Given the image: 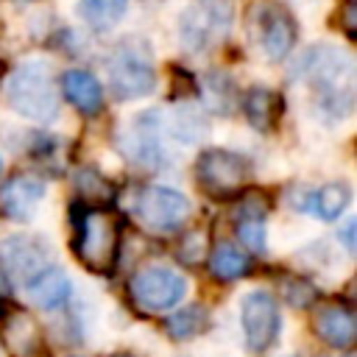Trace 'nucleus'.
<instances>
[{"label": "nucleus", "instance_id": "b1692460", "mask_svg": "<svg viewBox=\"0 0 357 357\" xmlns=\"http://www.w3.org/2000/svg\"><path fill=\"white\" fill-rule=\"evenodd\" d=\"M173 254H176V259L184 268H195V265L206 262V254H209V229L204 223L184 229L178 234V240H176Z\"/></svg>", "mask_w": 357, "mask_h": 357}, {"label": "nucleus", "instance_id": "cd10ccee", "mask_svg": "<svg viewBox=\"0 0 357 357\" xmlns=\"http://www.w3.org/2000/svg\"><path fill=\"white\" fill-rule=\"evenodd\" d=\"M201 98L215 114H229L234 106V84L226 75H206L201 84Z\"/></svg>", "mask_w": 357, "mask_h": 357}, {"label": "nucleus", "instance_id": "72a5a7b5", "mask_svg": "<svg viewBox=\"0 0 357 357\" xmlns=\"http://www.w3.org/2000/svg\"><path fill=\"white\" fill-rule=\"evenodd\" d=\"M0 167H3V165H0Z\"/></svg>", "mask_w": 357, "mask_h": 357}, {"label": "nucleus", "instance_id": "473e14b6", "mask_svg": "<svg viewBox=\"0 0 357 357\" xmlns=\"http://www.w3.org/2000/svg\"><path fill=\"white\" fill-rule=\"evenodd\" d=\"M340 357H354V351H349V349H346V354H340Z\"/></svg>", "mask_w": 357, "mask_h": 357}, {"label": "nucleus", "instance_id": "c756f323", "mask_svg": "<svg viewBox=\"0 0 357 357\" xmlns=\"http://www.w3.org/2000/svg\"><path fill=\"white\" fill-rule=\"evenodd\" d=\"M354 14H357V6H354V3H346V6H343V31H346L349 36H354V31H357V28H354Z\"/></svg>", "mask_w": 357, "mask_h": 357}, {"label": "nucleus", "instance_id": "c85d7f7f", "mask_svg": "<svg viewBox=\"0 0 357 357\" xmlns=\"http://www.w3.org/2000/svg\"><path fill=\"white\" fill-rule=\"evenodd\" d=\"M354 231H357V218H349V220L340 226V231H337V237L343 240V248H346V254H354V248H357Z\"/></svg>", "mask_w": 357, "mask_h": 357}, {"label": "nucleus", "instance_id": "7c9ffc66", "mask_svg": "<svg viewBox=\"0 0 357 357\" xmlns=\"http://www.w3.org/2000/svg\"><path fill=\"white\" fill-rule=\"evenodd\" d=\"M3 284H6V282H3V276H0V310L6 307V296H3Z\"/></svg>", "mask_w": 357, "mask_h": 357}, {"label": "nucleus", "instance_id": "dca6fc26", "mask_svg": "<svg viewBox=\"0 0 357 357\" xmlns=\"http://www.w3.org/2000/svg\"><path fill=\"white\" fill-rule=\"evenodd\" d=\"M265 218H268V198H265V192L245 187L237 195V204L231 209V220H234L237 243L248 254H262L265 251Z\"/></svg>", "mask_w": 357, "mask_h": 357}, {"label": "nucleus", "instance_id": "bb28decb", "mask_svg": "<svg viewBox=\"0 0 357 357\" xmlns=\"http://www.w3.org/2000/svg\"><path fill=\"white\" fill-rule=\"evenodd\" d=\"M279 296L284 298V304H290L293 310H310L315 301H318V287L304 279V276H296V273H287L279 279L276 284Z\"/></svg>", "mask_w": 357, "mask_h": 357}, {"label": "nucleus", "instance_id": "1a4fd4ad", "mask_svg": "<svg viewBox=\"0 0 357 357\" xmlns=\"http://www.w3.org/2000/svg\"><path fill=\"white\" fill-rule=\"evenodd\" d=\"M190 212H192L190 198L165 184H145L137 190V195L131 201L134 220L151 234L178 231L187 223Z\"/></svg>", "mask_w": 357, "mask_h": 357}, {"label": "nucleus", "instance_id": "f257e3e1", "mask_svg": "<svg viewBox=\"0 0 357 357\" xmlns=\"http://www.w3.org/2000/svg\"><path fill=\"white\" fill-rule=\"evenodd\" d=\"M293 78L307 89L312 112L326 123H340L354 112L357 70L354 59L335 45L310 47L293 70Z\"/></svg>", "mask_w": 357, "mask_h": 357}, {"label": "nucleus", "instance_id": "f8f14e48", "mask_svg": "<svg viewBox=\"0 0 357 357\" xmlns=\"http://www.w3.org/2000/svg\"><path fill=\"white\" fill-rule=\"evenodd\" d=\"M0 343L8 357H47L45 326L25 307L6 304L0 310Z\"/></svg>", "mask_w": 357, "mask_h": 357}, {"label": "nucleus", "instance_id": "9d476101", "mask_svg": "<svg viewBox=\"0 0 357 357\" xmlns=\"http://www.w3.org/2000/svg\"><path fill=\"white\" fill-rule=\"evenodd\" d=\"M53 262V248L42 234L14 231L0 240V276L14 287H25L45 265Z\"/></svg>", "mask_w": 357, "mask_h": 357}, {"label": "nucleus", "instance_id": "39448f33", "mask_svg": "<svg viewBox=\"0 0 357 357\" xmlns=\"http://www.w3.org/2000/svg\"><path fill=\"white\" fill-rule=\"evenodd\" d=\"M106 75H109V89L117 100H137L156 89V70L151 53L137 39L120 42L109 53Z\"/></svg>", "mask_w": 357, "mask_h": 357}, {"label": "nucleus", "instance_id": "9b49d317", "mask_svg": "<svg viewBox=\"0 0 357 357\" xmlns=\"http://www.w3.org/2000/svg\"><path fill=\"white\" fill-rule=\"evenodd\" d=\"M240 326L243 340L254 354H265L276 346L282 335V312L279 301L268 290H251L240 301Z\"/></svg>", "mask_w": 357, "mask_h": 357}, {"label": "nucleus", "instance_id": "5701e85b", "mask_svg": "<svg viewBox=\"0 0 357 357\" xmlns=\"http://www.w3.org/2000/svg\"><path fill=\"white\" fill-rule=\"evenodd\" d=\"M73 190L78 195V204H86V206H106L114 198V184L98 167H89V165L73 173Z\"/></svg>", "mask_w": 357, "mask_h": 357}, {"label": "nucleus", "instance_id": "423d86ee", "mask_svg": "<svg viewBox=\"0 0 357 357\" xmlns=\"http://www.w3.org/2000/svg\"><path fill=\"white\" fill-rule=\"evenodd\" d=\"M234 22L231 0H190L178 17V39L187 50L204 53L220 45Z\"/></svg>", "mask_w": 357, "mask_h": 357}, {"label": "nucleus", "instance_id": "20e7f679", "mask_svg": "<svg viewBox=\"0 0 357 357\" xmlns=\"http://www.w3.org/2000/svg\"><path fill=\"white\" fill-rule=\"evenodd\" d=\"M254 176L251 159L229 148H206L195 159V181L204 195L215 201L237 198Z\"/></svg>", "mask_w": 357, "mask_h": 357}, {"label": "nucleus", "instance_id": "f03ea898", "mask_svg": "<svg viewBox=\"0 0 357 357\" xmlns=\"http://www.w3.org/2000/svg\"><path fill=\"white\" fill-rule=\"evenodd\" d=\"M73 254L75 259L95 273H106L117 265L120 254V220L106 206L75 204L73 212Z\"/></svg>", "mask_w": 357, "mask_h": 357}, {"label": "nucleus", "instance_id": "412c9836", "mask_svg": "<svg viewBox=\"0 0 357 357\" xmlns=\"http://www.w3.org/2000/svg\"><path fill=\"white\" fill-rule=\"evenodd\" d=\"M206 265L218 282H234L251 271V254L234 243H218L215 248H209Z\"/></svg>", "mask_w": 357, "mask_h": 357}, {"label": "nucleus", "instance_id": "2f4dec72", "mask_svg": "<svg viewBox=\"0 0 357 357\" xmlns=\"http://www.w3.org/2000/svg\"><path fill=\"white\" fill-rule=\"evenodd\" d=\"M112 357H137V354H128V351H117V354H112Z\"/></svg>", "mask_w": 357, "mask_h": 357}, {"label": "nucleus", "instance_id": "6e6552de", "mask_svg": "<svg viewBox=\"0 0 357 357\" xmlns=\"http://www.w3.org/2000/svg\"><path fill=\"white\" fill-rule=\"evenodd\" d=\"M187 296V276L167 265L139 268L128 279V301L142 315H165Z\"/></svg>", "mask_w": 357, "mask_h": 357}, {"label": "nucleus", "instance_id": "0eeeda50", "mask_svg": "<svg viewBox=\"0 0 357 357\" xmlns=\"http://www.w3.org/2000/svg\"><path fill=\"white\" fill-rule=\"evenodd\" d=\"M117 151L139 170H162L170 156L165 148V117L156 109H145L117 131Z\"/></svg>", "mask_w": 357, "mask_h": 357}, {"label": "nucleus", "instance_id": "f3484780", "mask_svg": "<svg viewBox=\"0 0 357 357\" xmlns=\"http://www.w3.org/2000/svg\"><path fill=\"white\" fill-rule=\"evenodd\" d=\"M22 290L28 293V298H31V304L36 310L53 312V310H61L70 301V296H73V279H70V273L64 268H59V265L50 262L33 279H28Z\"/></svg>", "mask_w": 357, "mask_h": 357}, {"label": "nucleus", "instance_id": "4be33fe9", "mask_svg": "<svg viewBox=\"0 0 357 357\" xmlns=\"http://www.w3.org/2000/svg\"><path fill=\"white\" fill-rule=\"evenodd\" d=\"M351 204V187L346 181H326L324 187L310 192V209L315 212V218H321L324 223H335Z\"/></svg>", "mask_w": 357, "mask_h": 357}, {"label": "nucleus", "instance_id": "a878e982", "mask_svg": "<svg viewBox=\"0 0 357 357\" xmlns=\"http://www.w3.org/2000/svg\"><path fill=\"white\" fill-rule=\"evenodd\" d=\"M165 134H170L176 142L192 145V142H198V139L206 137V120H204L201 112L181 106V109L173 112V117L165 120Z\"/></svg>", "mask_w": 357, "mask_h": 357}, {"label": "nucleus", "instance_id": "7ed1b4c3", "mask_svg": "<svg viewBox=\"0 0 357 357\" xmlns=\"http://www.w3.org/2000/svg\"><path fill=\"white\" fill-rule=\"evenodd\" d=\"M8 106L33 123H50L59 117V92L53 73L45 61H22L6 81Z\"/></svg>", "mask_w": 357, "mask_h": 357}, {"label": "nucleus", "instance_id": "2eb2a0df", "mask_svg": "<svg viewBox=\"0 0 357 357\" xmlns=\"http://www.w3.org/2000/svg\"><path fill=\"white\" fill-rule=\"evenodd\" d=\"M45 192H47V187L39 176L14 173L11 178H6L0 184V215L14 223H28L39 212Z\"/></svg>", "mask_w": 357, "mask_h": 357}, {"label": "nucleus", "instance_id": "a211bd4d", "mask_svg": "<svg viewBox=\"0 0 357 357\" xmlns=\"http://www.w3.org/2000/svg\"><path fill=\"white\" fill-rule=\"evenodd\" d=\"M61 95L73 109H78L86 117H95L103 109V86L86 70H67L61 75Z\"/></svg>", "mask_w": 357, "mask_h": 357}, {"label": "nucleus", "instance_id": "aec40b11", "mask_svg": "<svg viewBox=\"0 0 357 357\" xmlns=\"http://www.w3.org/2000/svg\"><path fill=\"white\" fill-rule=\"evenodd\" d=\"M243 114H245L251 128H257L262 134L273 131L279 117H282V98H279V92H273L271 86H251L243 95Z\"/></svg>", "mask_w": 357, "mask_h": 357}, {"label": "nucleus", "instance_id": "393cba45", "mask_svg": "<svg viewBox=\"0 0 357 357\" xmlns=\"http://www.w3.org/2000/svg\"><path fill=\"white\" fill-rule=\"evenodd\" d=\"M128 0H78V17L98 31H106L123 20Z\"/></svg>", "mask_w": 357, "mask_h": 357}, {"label": "nucleus", "instance_id": "4468645a", "mask_svg": "<svg viewBox=\"0 0 357 357\" xmlns=\"http://www.w3.org/2000/svg\"><path fill=\"white\" fill-rule=\"evenodd\" d=\"M310 332L329 349L346 351L357 340V318L354 310L343 301H321L310 307Z\"/></svg>", "mask_w": 357, "mask_h": 357}, {"label": "nucleus", "instance_id": "ddd939ff", "mask_svg": "<svg viewBox=\"0 0 357 357\" xmlns=\"http://www.w3.org/2000/svg\"><path fill=\"white\" fill-rule=\"evenodd\" d=\"M251 25H254V39H257V45H259L265 59L282 61L293 50V45H296V22L282 6L257 3L254 14H251Z\"/></svg>", "mask_w": 357, "mask_h": 357}, {"label": "nucleus", "instance_id": "6ab92c4d", "mask_svg": "<svg viewBox=\"0 0 357 357\" xmlns=\"http://www.w3.org/2000/svg\"><path fill=\"white\" fill-rule=\"evenodd\" d=\"M209 326H212V315H209V307H204V304H187V307H178L176 304L173 312L167 310V315L162 318V332L173 343L195 340Z\"/></svg>", "mask_w": 357, "mask_h": 357}]
</instances>
